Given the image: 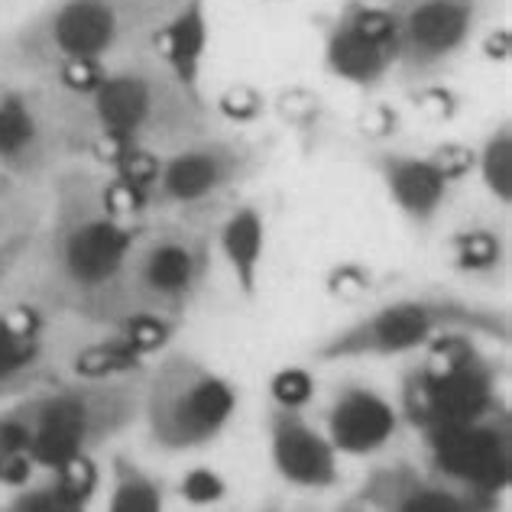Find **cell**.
<instances>
[{"mask_svg": "<svg viewBox=\"0 0 512 512\" xmlns=\"http://www.w3.org/2000/svg\"><path fill=\"white\" fill-rule=\"evenodd\" d=\"M17 195H33V192H23V188H17L4 172H0V201H7V198H17Z\"/></svg>", "mask_w": 512, "mask_h": 512, "instance_id": "f546056e", "label": "cell"}, {"mask_svg": "<svg viewBox=\"0 0 512 512\" xmlns=\"http://www.w3.org/2000/svg\"><path fill=\"white\" fill-rule=\"evenodd\" d=\"M363 166H367L376 182L383 185L389 205L399 211L415 234H431L441 221L444 208L451 205L454 175L441 166L438 153H412L399 146L376 143L363 150Z\"/></svg>", "mask_w": 512, "mask_h": 512, "instance_id": "9a60e30c", "label": "cell"}, {"mask_svg": "<svg viewBox=\"0 0 512 512\" xmlns=\"http://www.w3.org/2000/svg\"><path fill=\"white\" fill-rule=\"evenodd\" d=\"M146 373V370H143ZM143 373L52 383L0 409V457L23 454L56 474L91 461L140 422Z\"/></svg>", "mask_w": 512, "mask_h": 512, "instance_id": "277c9868", "label": "cell"}, {"mask_svg": "<svg viewBox=\"0 0 512 512\" xmlns=\"http://www.w3.org/2000/svg\"><path fill=\"white\" fill-rule=\"evenodd\" d=\"M266 163V146L244 133H205L156 159L143 185V211L153 218L214 224L234 195Z\"/></svg>", "mask_w": 512, "mask_h": 512, "instance_id": "52a82bcc", "label": "cell"}, {"mask_svg": "<svg viewBox=\"0 0 512 512\" xmlns=\"http://www.w3.org/2000/svg\"><path fill=\"white\" fill-rule=\"evenodd\" d=\"M256 512H282V506L279 503H266V506H260Z\"/></svg>", "mask_w": 512, "mask_h": 512, "instance_id": "1f68e13d", "label": "cell"}, {"mask_svg": "<svg viewBox=\"0 0 512 512\" xmlns=\"http://www.w3.org/2000/svg\"><path fill=\"white\" fill-rule=\"evenodd\" d=\"M182 0H49L0 36V72L59 82L150 52L153 33Z\"/></svg>", "mask_w": 512, "mask_h": 512, "instance_id": "3957f363", "label": "cell"}, {"mask_svg": "<svg viewBox=\"0 0 512 512\" xmlns=\"http://www.w3.org/2000/svg\"><path fill=\"white\" fill-rule=\"evenodd\" d=\"M104 512H166V483L127 454H114L111 496Z\"/></svg>", "mask_w": 512, "mask_h": 512, "instance_id": "7402d4cb", "label": "cell"}, {"mask_svg": "<svg viewBox=\"0 0 512 512\" xmlns=\"http://www.w3.org/2000/svg\"><path fill=\"white\" fill-rule=\"evenodd\" d=\"M39 227V224H36ZM36 227L30 231H20L7 240H0V295H4L7 282L20 273V266L26 263V256H30V247H33V237H36Z\"/></svg>", "mask_w": 512, "mask_h": 512, "instance_id": "83f0119b", "label": "cell"}, {"mask_svg": "<svg viewBox=\"0 0 512 512\" xmlns=\"http://www.w3.org/2000/svg\"><path fill=\"white\" fill-rule=\"evenodd\" d=\"M179 493H182V500L192 506H214L227 496V480L211 467H192L179 480Z\"/></svg>", "mask_w": 512, "mask_h": 512, "instance_id": "4316f807", "label": "cell"}, {"mask_svg": "<svg viewBox=\"0 0 512 512\" xmlns=\"http://www.w3.org/2000/svg\"><path fill=\"white\" fill-rule=\"evenodd\" d=\"M334 512H367V509H363V506L354 500V496H350V500H344V503H341L338 509H334Z\"/></svg>", "mask_w": 512, "mask_h": 512, "instance_id": "4dcf8cb0", "label": "cell"}, {"mask_svg": "<svg viewBox=\"0 0 512 512\" xmlns=\"http://www.w3.org/2000/svg\"><path fill=\"white\" fill-rule=\"evenodd\" d=\"M477 341L470 334H444L402 376L399 419L422 438L506 406L500 396V363L483 354Z\"/></svg>", "mask_w": 512, "mask_h": 512, "instance_id": "9c48e42d", "label": "cell"}, {"mask_svg": "<svg viewBox=\"0 0 512 512\" xmlns=\"http://www.w3.org/2000/svg\"><path fill=\"white\" fill-rule=\"evenodd\" d=\"M354 500L367 512H500L503 496L483 493L412 461H389L360 480Z\"/></svg>", "mask_w": 512, "mask_h": 512, "instance_id": "5bb4252c", "label": "cell"}, {"mask_svg": "<svg viewBox=\"0 0 512 512\" xmlns=\"http://www.w3.org/2000/svg\"><path fill=\"white\" fill-rule=\"evenodd\" d=\"M214 256H221L227 273L244 299H256L266 263V218L256 205H231L211 227Z\"/></svg>", "mask_w": 512, "mask_h": 512, "instance_id": "ffe728a7", "label": "cell"}, {"mask_svg": "<svg viewBox=\"0 0 512 512\" xmlns=\"http://www.w3.org/2000/svg\"><path fill=\"white\" fill-rule=\"evenodd\" d=\"M474 172L480 175V185L496 205L509 208L512 201V130L509 120H500L483 143L474 150Z\"/></svg>", "mask_w": 512, "mask_h": 512, "instance_id": "cb8c5ba5", "label": "cell"}, {"mask_svg": "<svg viewBox=\"0 0 512 512\" xmlns=\"http://www.w3.org/2000/svg\"><path fill=\"white\" fill-rule=\"evenodd\" d=\"M444 334H470L506 344L509 315L496 305H480L451 292L402 295L331 331L312 347V357L315 363L396 360L422 354Z\"/></svg>", "mask_w": 512, "mask_h": 512, "instance_id": "5b68a950", "label": "cell"}, {"mask_svg": "<svg viewBox=\"0 0 512 512\" xmlns=\"http://www.w3.org/2000/svg\"><path fill=\"white\" fill-rule=\"evenodd\" d=\"M65 163L72 159L46 85L0 72V172L23 192H39Z\"/></svg>", "mask_w": 512, "mask_h": 512, "instance_id": "8fae6325", "label": "cell"}, {"mask_svg": "<svg viewBox=\"0 0 512 512\" xmlns=\"http://www.w3.org/2000/svg\"><path fill=\"white\" fill-rule=\"evenodd\" d=\"M428 464L435 474L483 493L503 496L512 477V422L500 406L480 419L431 431L422 438Z\"/></svg>", "mask_w": 512, "mask_h": 512, "instance_id": "4fadbf2b", "label": "cell"}, {"mask_svg": "<svg viewBox=\"0 0 512 512\" xmlns=\"http://www.w3.org/2000/svg\"><path fill=\"white\" fill-rule=\"evenodd\" d=\"M260 111H263L260 94H253L250 88H234L221 98V114L237 120V124H247V120H253Z\"/></svg>", "mask_w": 512, "mask_h": 512, "instance_id": "f1b7e54d", "label": "cell"}, {"mask_svg": "<svg viewBox=\"0 0 512 512\" xmlns=\"http://www.w3.org/2000/svg\"><path fill=\"white\" fill-rule=\"evenodd\" d=\"M146 357L133 347L127 338H120L111 331V338L91 344L75 354V376L85 380H107V376H127V373H143Z\"/></svg>", "mask_w": 512, "mask_h": 512, "instance_id": "d4e9b609", "label": "cell"}, {"mask_svg": "<svg viewBox=\"0 0 512 512\" xmlns=\"http://www.w3.org/2000/svg\"><path fill=\"white\" fill-rule=\"evenodd\" d=\"M211 227L192 218H146L124 269L117 325L137 315L182 325L214 269Z\"/></svg>", "mask_w": 512, "mask_h": 512, "instance_id": "8992f818", "label": "cell"}, {"mask_svg": "<svg viewBox=\"0 0 512 512\" xmlns=\"http://www.w3.org/2000/svg\"><path fill=\"white\" fill-rule=\"evenodd\" d=\"M72 163L117 169L137 156H166L214 133L211 104L195 101L150 52L111 65L85 91H52Z\"/></svg>", "mask_w": 512, "mask_h": 512, "instance_id": "7a4b0ae2", "label": "cell"}, {"mask_svg": "<svg viewBox=\"0 0 512 512\" xmlns=\"http://www.w3.org/2000/svg\"><path fill=\"white\" fill-rule=\"evenodd\" d=\"M396 26V75L402 88L438 85L474 46L490 0H380Z\"/></svg>", "mask_w": 512, "mask_h": 512, "instance_id": "30bf717a", "label": "cell"}, {"mask_svg": "<svg viewBox=\"0 0 512 512\" xmlns=\"http://www.w3.org/2000/svg\"><path fill=\"white\" fill-rule=\"evenodd\" d=\"M266 448L282 483L295 490H331L341 483V454L334 451L325 428L312 422L305 409L266 406Z\"/></svg>", "mask_w": 512, "mask_h": 512, "instance_id": "2e32d148", "label": "cell"}, {"mask_svg": "<svg viewBox=\"0 0 512 512\" xmlns=\"http://www.w3.org/2000/svg\"><path fill=\"white\" fill-rule=\"evenodd\" d=\"M451 263L457 273H464L470 279L496 276L506 263V244L503 234L490 224H470L461 227L451 240Z\"/></svg>", "mask_w": 512, "mask_h": 512, "instance_id": "603a6c76", "label": "cell"}, {"mask_svg": "<svg viewBox=\"0 0 512 512\" xmlns=\"http://www.w3.org/2000/svg\"><path fill=\"white\" fill-rule=\"evenodd\" d=\"M312 396H315V380L302 367H286L269 380V402H276V406L305 409Z\"/></svg>", "mask_w": 512, "mask_h": 512, "instance_id": "484cf974", "label": "cell"}, {"mask_svg": "<svg viewBox=\"0 0 512 512\" xmlns=\"http://www.w3.org/2000/svg\"><path fill=\"white\" fill-rule=\"evenodd\" d=\"M46 380V312L36 302L0 305V406L36 393Z\"/></svg>", "mask_w": 512, "mask_h": 512, "instance_id": "ac0fdd59", "label": "cell"}, {"mask_svg": "<svg viewBox=\"0 0 512 512\" xmlns=\"http://www.w3.org/2000/svg\"><path fill=\"white\" fill-rule=\"evenodd\" d=\"M46 188L49 208L26 256L36 305L114 331L124 269L146 224L140 195L91 163H65Z\"/></svg>", "mask_w": 512, "mask_h": 512, "instance_id": "6da1fadb", "label": "cell"}, {"mask_svg": "<svg viewBox=\"0 0 512 512\" xmlns=\"http://www.w3.org/2000/svg\"><path fill=\"white\" fill-rule=\"evenodd\" d=\"M234 412V383L192 350H166L156 367L143 373L140 422L159 451L192 454L211 448L231 425Z\"/></svg>", "mask_w": 512, "mask_h": 512, "instance_id": "ba28073f", "label": "cell"}, {"mask_svg": "<svg viewBox=\"0 0 512 512\" xmlns=\"http://www.w3.org/2000/svg\"><path fill=\"white\" fill-rule=\"evenodd\" d=\"M208 43H211L208 0H182L150 39V56L163 65L195 101H205V104H211L205 94Z\"/></svg>", "mask_w": 512, "mask_h": 512, "instance_id": "d6986e66", "label": "cell"}, {"mask_svg": "<svg viewBox=\"0 0 512 512\" xmlns=\"http://www.w3.org/2000/svg\"><path fill=\"white\" fill-rule=\"evenodd\" d=\"M94 480V464L82 461L69 470H56L43 483H26L0 512H88Z\"/></svg>", "mask_w": 512, "mask_h": 512, "instance_id": "44dd1931", "label": "cell"}, {"mask_svg": "<svg viewBox=\"0 0 512 512\" xmlns=\"http://www.w3.org/2000/svg\"><path fill=\"white\" fill-rule=\"evenodd\" d=\"M328 75L357 91H376L396 75V26L380 0H344L321 23Z\"/></svg>", "mask_w": 512, "mask_h": 512, "instance_id": "7c38bea8", "label": "cell"}, {"mask_svg": "<svg viewBox=\"0 0 512 512\" xmlns=\"http://www.w3.org/2000/svg\"><path fill=\"white\" fill-rule=\"evenodd\" d=\"M399 409L370 383L347 380L331 393L325 409V435L334 451L347 457L380 454L399 431Z\"/></svg>", "mask_w": 512, "mask_h": 512, "instance_id": "e0dca14e", "label": "cell"}]
</instances>
